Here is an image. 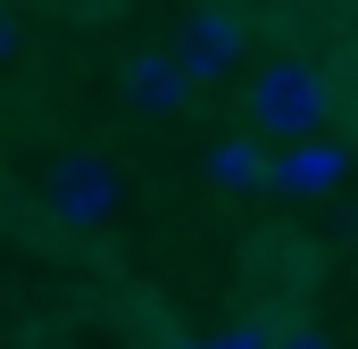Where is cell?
<instances>
[{"label": "cell", "mask_w": 358, "mask_h": 349, "mask_svg": "<svg viewBox=\"0 0 358 349\" xmlns=\"http://www.w3.org/2000/svg\"><path fill=\"white\" fill-rule=\"evenodd\" d=\"M117 91H125L134 117H183V108L200 100V75L176 59V42H142V50H125Z\"/></svg>", "instance_id": "4"}, {"label": "cell", "mask_w": 358, "mask_h": 349, "mask_svg": "<svg viewBox=\"0 0 358 349\" xmlns=\"http://www.w3.org/2000/svg\"><path fill=\"white\" fill-rule=\"evenodd\" d=\"M267 349H334V341H325V325H308V316H283V325H267Z\"/></svg>", "instance_id": "9"}, {"label": "cell", "mask_w": 358, "mask_h": 349, "mask_svg": "<svg viewBox=\"0 0 358 349\" xmlns=\"http://www.w3.org/2000/svg\"><path fill=\"white\" fill-rule=\"evenodd\" d=\"M275 158H259V142H217L208 150V183L217 191H250V183H267Z\"/></svg>", "instance_id": "6"}, {"label": "cell", "mask_w": 358, "mask_h": 349, "mask_svg": "<svg viewBox=\"0 0 358 349\" xmlns=\"http://www.w3.org/2000/svg\"><path fill=\"white\" fill-rule=\"evenodd\" d=\"M317 242H300V233H250V250H242V283H250V299L267 308L275 325L283 316H308V291H317Z\"/></svg>", "instance_id": "2"}, {"label": "cell", "mask_w": 358, "mask_h": 349, "mask_svg": "<svg viewBox=\"0 0 358 349\" xmlns=\"http://www.w3.org/2000/svg\"><path fill=\"white\" fill-rule=\"evenodd\" d=\"M325 125H334L325 59H300V50H283V59H267V67L250 75V133H267V142H292V150H308V142H317Z\"/></svg>", "instance_id": "1"}, {"label": "cell", "mask_w": 358, "mask_h": 349, "mask_svg": "<svg viewBox=\"0 0 358 349\" xmlns=\"http://www.w3.org/2000/svg\"><path fill=\"white\" fill-rule=\"evenodd\" d=\"M317 183H334V158L308 142V150H283L275 158V174H267V191H317Z\"/></svg>", "instance_id": "7"}, {"label": "cell", "mask_w": 358, "mask_h": 349, "mask_svg": "<svg viewBox=\"0 0 358 349\" xmlns=\"http://www.w3.org/2000/svg\"><path fill=\"white\" fill-rule=\"evenodd\" d=\"M42 200H50L59 225H108L125 208V167L108 150H67L59 167L42 174Z\"/></svg>", "instance_id": "3"}, {"label": "cell", "mask_w": 358, "mask_h": 349, "mask_svg": "<svg viewBox=\"0 0 358 349\" xmlns=\"http://www.w3.org/2000/svg\"><path fill=\"white\" fill-rule=\"evenodd\" d=\"M325 91H334V125L358 142V50H342V59H325Z\"/></svg>", "instance_id": "8"}, {"label": "cell", "mask_w": 358, "mask_h": 349, "mask_svg": "<svg viewBox=\"0 0 358 349\" xmlns=\"http://www.w3.org/2000/svg\"><path fill=\"white\" fill-rule=\"evenodd\" d=\"M183 349H267V333H242V325H234V333H217V341H183Z\"/></svg>", "instance_id": "10"}, {"label": "cell", "mask_w": 358, "mask_h": 349, "mask_svg": "<svg viewBox=\"0 0 358 349\" xmlns=\"http://www.w3.org/2000/svg\"><path fill=\"white\" fill-rule=\"evenodd\" d=\"M8 50H17V17L0 8V59H8Z\"/></svg>", "instance_id": "11"}, {"label": "cell", "mask_w": 358, "mask_h": 349, "mask_svg": "<svg viewBox=\"0 0 358 349\" xmlns=\"http://www.w3.org/2000/svg\"><path fill=\"white\" fill-rule=\"evenodd\" d=\"M242 50H250V17H242V8H183L176 17V59L200 75V84L234 75Z\"/></svg>", "instance_id": "5"}]
</instances>
